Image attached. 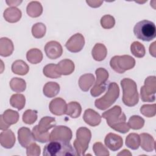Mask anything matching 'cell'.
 Masks as SVG:
<instances>
[{"label":"cell","instance_id":"cell-1","mask_svg":"<svg viewBox=\"0 0 156 156\" xmlns=\"http://www.w3.org/2000/svg\"><path fill=\"white\" fill-rule=\"evenodd\" d=\"M102 117L107 120L108 125L113 129L119 132L125 133L129 132L130 127L126 123V115L122 112L119 105H115L112 108L102 113Z\"/></svg>","mask_w":156,"mask_h":156},{"label":"cell","instance_id":"cell-2","mask_svg":"<svg viewBox=\"0 0 156 156\" xmlns=\"http://www.w3.org/2000/svg\"><path fill=\"white\" fill-rule=\"evenodd\" d=\"M43 156L78 155L69 141L63 140L50 141L43 149Z\"/></svg>","mask_w":156,"mask_h":156},{"label":"cell","instance_id":"cell-3","mask_svg":"<svg viewBox=\"0 0 156 156\" xmlns=\"http://www.w3.org/2000/svg\"><path fill=\"white\" fill-rule=\"evenodd\" d=\"M133 33L138 39L144 41H150L156 37V27L153 22L143 20L135 25Z\"/></svg>","mask_w":156,"mask_h":156},{"label":"cell","instance_id":"cell-4","mask_svg":"<svg viewBox=\"0 0 156 156\" xmlns=\"http://www.w3.org/2000/svg\"><path fill=\"white\" fill-rule=\"evenodd\" d=\"M55 118L45 116L43 118L38 126L32 129V134L36 141L40 143H46L50 141V135L48 130L55 126Z\"/></svg>","mask_w":156,"mask_h":156},{"label":"cell","instance_id":"cell-5","mask_svg":"<svg viewBox=\"0 0 156 156\" xmlns=\"http://www.w3.org/2000/svg\"><path fill=\"white\" fill-rule=\"evenodd\" d=\"M121 85L123 90L122 101L126 105L132 107L138 102V93L136 84L132 79H124L121 81Z\"/></svg>","mask_w":156,"mask_h":156},{"label":"cell","instance_id":"cell-6","mask_svg":"<svg viewBox=\"0 0 156 156\" xmlns=\"http://www.w3.org/2000/svg\"><path fill=\"white\" fill-rule=\"evenodd\" d=\"M119 89L118 85L115 82L110 83L108 85L106 94L101 98L95 101V106L100 110H105L110 107L118 98Z\"/></svg>","mask_w":156,"mask_h":156},{"label":"cell","instance_id":"cell-7","mask_svg":"<svg viewBox=\"0 0 156 156\" xmlns=\"http://www.w3.org/2000/svg\"><path fill=\"white\" fill-rule=\"evenodd\" d=\"M76 139L73 145L78 155H83L91 140V134L90 130L86 127H80L76 132Z\"/></svg>","mask_w":156,"mask_h":156},{"label":"cell","instance_id":"cell-8","mask_svg":"<svg viewBox=\"0 0 156 156\" xmlns=\"http://www.w3.org/2000/svg\"><path fill=\"white\" fill-rule=\"evenodd\" d=\"M97 76L95 85L91 90V94L93 97L99 96L106 88V80L108 77V73L104 68H99L96 70Z\"/></svg>","mask_w":156,"mask_h":156},{"label":"cell","instance_id":"cell-9","mask_svg":"<svg viewBox=\"0 0 156 156\" xmlns=\"http://www.w3.org/2000/svg\"><path fill=\"white\" fill-rule=\"evenodd\" d=\"M131 58V56L126 55L122 56H115L112 58L110 62V65L114 71L119 74H122L126 70L132 69L130 66L124 63Z\"/></svg>","mask_w":156,"mask_h":156},{"label":"cell","instance_id":"cell-10","mask_svg":"<svg viewBox=\"0 0 156 156\" xmlns=\"http://www.w3.org/2000/svg\"><path fill=\"white\" fill-rule=\"evenodd\" d=\"M72 138V132L66 126L55 127L50 134V141L63 140L69 141Z\"/></svg>","mask_w":156,"mask_h":156},{"label":"cell","instance_id":"cell-11","mask_svg":"<svg viewBox=\"0 0 156 156\" xmlns=\"http://www.w3.org/2000/svg\"><path fill=\"white\" fill-rule=\"evenodd\" d=\"M85 44L83 36L80 34H76L73 35L66 43L65 46L71 52H78L80 51Z\"/></svg>","mask_w":156,"mask_h":156},{"label":"cell","instance_id":"cell-12","mask_svg":"<svg viewBox=\"0 0 156 156\" xmlns=\"http://www.w3.org/2000/svg\"><path fill=\"white\" fill-rule=\"evenodd\" d=\"M44 51L49 58L56 59L62 55L63 49L60 43L56 41H51L46 44Z\"/></svg>","mask_w":156,"mask_h":156},{"label":"cell","instance_id":"cell-13","mask_svg":"<svg viewBox=\"0 0 156 156\" xmlns=\"http://www.w3.org/2000/svg\"><path fill=\"white\" fill-rule=\"evenodd\" d=\"M19 143L22 147L27 148L30 144L35 142V139L30 132V129L27 127H23L18 130V132Z\"/></svg>","mask_w":156,"mask_h":156},{"label":"cell","instance_id":"cell-14","mask_svg":"<svg viewBox=\"0 0 156 156\" xmlns=\"http://www.w3.org/2000/svg\"><path fill=\"white\" fill-rule=\"evenodd\" d=\"M105 146L112 151H116L119 149L123 144L122 138L113 133H108L104 139Z\"/></svg>","mask_w":156,"mask_h":156},{"label":"cell","instance_id":"cell-15","mask_svg":"<svg viewBox=\"0 0 156 156\" xmlns=\"http://www.w3.org/2000/svg\"><path fill=\"white\" fill-rule=\"evenodd\" d=\"M67 104L65 100L57 98L52 100L49 104V110L55 115H62L65 114Z\"/></svg>","mask_w":156,"mask_h":156},{"label":"cell","instance_id":"cell-16","mask_svg":"<svg viewBox=\"0 0 156 156\" xmlns=\"http://www.w3.org/2000/svg\"><path fill=\"white\" fill-rule=\"evenodd\" d=\"M83 118L87 124L93 127L99 125L101 121V117L99 114L90 108L85 111Z\"/></svg>","mask_w":156,"mask_h":156},{"label":"cell","instance_id":"cell-17","mask_svg":"<svg viewBox=\"0 0 156 156\" xmlns=\"http://www.w3.org/2000/svg\"><path fill=\"white\" fill-rule=\"evenodd\" d=\"M140 136L141 148L147 152L153 151L155 149V141L153 137L146 133H141Z\"/></svg>","mask_w":156,"mask_h":156},{"label":"cell","instance_id":"cell-18","mask_svg":"<svg viewBox=\"0 0 156 156\" xmlns=\"http://www.w3.org/2000/svg\"><path fill=\"white\" fill-rule=\"evenodd\" d=\"M94 77L91 74L82 75L79 80V85L80 89L83 91H88L89 88L94 83Z\"/></svg>","mask_w":156,"mask_h":156},{"label":"cell","instance_id":"cell-19","mask_svg":"<svg viewBox=\"0 0 156 156\" xmlns=\"http://www.w3.org/2000/svg\"><path fill=\"white\" fill-rule=\"evenodd\" d=\"M60 91V86L56 82H49L43 87V94L48 98L55 96Z\"/></svg>","mask_w":156,"mask_h":156},{"label":"cell","instance_id":"cell-20","mask_svg":"<svg viewBox=\"0 0 156 156\" xmlns=\"http://www.w3.org/2000/svg\"><path fill=\"white\" fill-rule=\"evenodd\" d=\"M28 65L23 60H18L14 62L12 65V71L16 74L26 75L29 71Z\"/></svg>","mask_w":156,"mask_h":156},{"label":"cell","instance_id":"cell-21","mask_svg":"<svg viewBox=\"0 0 156 156\" xmlns=\"http://www.w3.org/2000/svg\"><path fill=\"white\" fill-rule=\"evenodd\" d=\"M82 108L80 105L77 102H71L67 104L65 114L73 118H78L81 113Z\"/></svg>","mask_w":156,"mask_h":156},{"label":"cell","instance_id":"cell-22","mask_svg":"<svg viewBox=\"0 0 156 156\" xmlns=\"http://www.w3.org/2000/svg\"><path fill=\"white\" fill-rule=\"evenodd\" d=\"M126 146L133 150L138 149L140 145V136L137 133H130L126 139Z\"/></svg>","mask_w":156,"mask_h":156},{"label":"cell","instance_id":"cell-23","mask_svg":"<svg viewBox=\"0 0 156 156\" xmlns=\"http://www.w3.org/2000/svg\"><path fill=\"white\" fill-rule=\"evenodd\" d=\"M130 51L132 54L138 58L143 57L146 54L144 46L138 41H134L131 44Z\"/></svg>","mask_w":156,"mask_h":156},{"label":"cell","instance_id":"cell-24","mask_svg":"<svg viewBox=\"0 0 156 156\" xmlns=\"http://www.w3.org/2000/svg\"><path fill=\"white\" fill-rule=\"evenodd\" d=\"M43 74L45 76L52 79H57L61 77V75L57 71V65L51 63L43 68Z\"/></svg>","mask_w":156,"mask_h":156},{"label":"cell","instance_id":"cell-25","mask_svg":"<svg viewBox=\"0 0 156 156\" xmlns=\"http://www.w3.org/2000/svg\"><path fill=\"white\" fill-rule=\"evenodd\" d=\"M25 97L23 94H15L12 96L10 102L12 107L21 110L25 105Z\"/></svg>","mask_w":156,"mask_h":156},{"label":"cell","instance_id":"cell-26","mask_svg":"<svg viewBox=\"0 0 156 156\" xmlns=\"http://www.w3.org/2000/svg\"><path fill=\"white\" fill-rule=\"evenodd\" d=\"M34 57L35 58L36 63H40L43 58V54L42 52L40 50L35 48V49H32L27 52L26 54V58L28 62H30L31 63L34 64Z\"/></svg>","mask_w":156,"mask_h":156},{"label":"cell","instance_id":"cell-27","mask_svg":"<svg viewBox=\"0 0 156 156\" xmlns=\"http://www.w3.org/2000/svg\"><path fill=\"white\" fill-rule=\"evenodd\" d=\"M144 124V120L140 116H131L129 120L128 126L130 128L138 130L143 127Z\"/></svg>","mask_w":156,"mask_h":156},{"label":"cell","instance_id":"cell-28","mask_svg":"<svg viewBox=\"0 0 156 156\" xmlns=\"http://www.w3.org/2000/svg\"><path fill=\"white\" fill-rule=\"evenodd\" d=\"M4 135V138L2 136H1V145L5 148V146H6V144H7V141H8V144H9V149L10 148H12L15 143V135L13 134V133L12 132L11 130H10V132H9V136L8 138L7 137V132L6 130L4 131V132H2Z\"/></svg>","mask_w":156,"mask_h":156},{"label":"cell","instance_id":"cell-29","mask_svg":"<svg viewBox=\"0 0 156 156\" xmlns=\"http://www.w3.org/2000/svg\"><path fill=\"white\" fill-rule=\"evenodd\" d=\"M32 33L34 37L40 38L45 35L46 26L41 23H38L32 26Z\"/></svg>","mask_w":156,"mask_h":156},{"label":"cell","instance_id":"cell-30","mask_svg":"<svg viewBox=\"0 0 156 156\" xmlns=\"http://www.w3.org/2000/svg\"><path fill=\"white\" fill-rule=\"evenodd\" d=\"M99 53L97 61H102L104 60L107 55V49L105 46L101 43H97L92 49V54Z\"/></svg>","mask_w":156,"mask_h":156},{"label":"cell","instance_id":"cell-31","mask_svg":"<svg viewBox=\"0 0 156 156\" xmlns=\"http://www.w3.org/2000/svg\"><path fill=\"white\" fill-rule=\"evenodd\" d=\"M115 18L110 15H105L101 18V24L104 29H110L115 25Z\"/></svg>","mask_w":156,"mask_h":156},{"label":"cell","instance_id":"cell-32","mask_svg":"<svg viewBox=\"0 0 156 156\" xmlns=\"http://www.w3.org/2000/svg\"><path fill=\"white\" fill-rule=\"evenodd\" d=\"M155 104L153 105H143L141 108V113L148 118L152 117L155 115Z\"/></svg>","mask_w":156,"mask_h":156},{"label":"cell","instance_id":"cell-33","mask_svg":"<svg viewBox=\"0 0 156 156\" xmlns=\"http://www.w3.org/2000/svg\"><path fill=\"white\" fill-rule=\"evenodd\" d=\"M10 85L11 87L12 90L16 92H22L24 91L26 87V82L22 79H20V82L18 84H16L15 82L11 80L10 83Z\"/></svg>","mask_w":156,"mask_h":156},{"label":"cell","instance_id":"cell-34","mask_svg":"<svg viewBox=\"0 0 156 156\" xmlns=\"http://www.w3.org/2000/svg\"><path fill=\"white\" fill-rule=\"evenodd\" d=\"M93 151L94 152L95 155L97 156L98 155H107L105 152H104L102 151L108 152V150H107L105 149V147L103 146V144H102V143L100 142H98V143H96L94 144Z\"/></svg>","mask_w":156,"mask_h":156}]
</instances>
